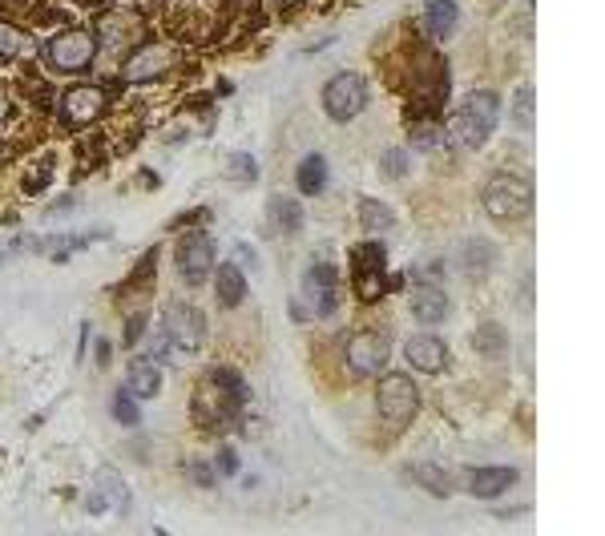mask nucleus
Returning a JSON list of instances; mask_svg holds the SVG:
<instances>
[{
  "instance_id": "nucleus-1",
  "label": "nucleus",
  "mask_w": 605,
  "mask_h": 536,
  "mask_svg": "<svg viewBox=\"0 0 605 536\" xmlns=\"http://www.w3.org/2000/svg\"><path fill=\"white\" fill-rule=\"evenodd\" d=\"M497 117H501V93L497 90L464 93L461 109H456V117H452V126H449L452 145H461V150H480V145L492 138Z\"/></svg>"
},
{
  "instance_id": "nucleus-2",
  "label": "nucleus",
  "mask_w": 605,
  "mask_h": 536,
  "mask_svg": "<svg viewBox=\"0 0 605 536\" xmlns=\"http://www.w3.org/2000/svg\"><path fill=\"white\" fill-rule=\"evenodd\" d=\"M351 279H356V294L363 303L384 299L392 287H399V275H387V250L380 243H360L351 255Z\"/></svg>"
},
{
  "instance_id": "nucleus-3",
  "label": "nucleus",
  "mask_w": 605,
  "mask_h": 536,
  "mask_svg": "<svg viewBox=\"0 0 605 536\" xmlns=\"http://www.w3.org/2000/svg\"><path fill=\"white\" fill-rule=\"evenodd\" d=\"M485 210H489L492 218H501V222H516V218L528 214V206H533V190H528L525 178H513V174H497V178H489V186H485Z\"/></svg>"
},
{
  "instance_id": "nucleus-4",
  "label": "nucleus",
  "mask_w": 605,
  "mask_h": 536,
  "mask_svg": "<svg viewBox=\"0 0 605 536\" xmlns=\"http://www.w3.org/2000/svg\"><path fill=\"white\" fill-rule=\"evenodd\" d=\"M363 105H368V85H363L360 73H335L331 81L323 85V109H327V117L339 121V126H348Z\"/></svg>"
},
{
  "instance_id": "nucleus-5",
  "label": "nucleus",
  "mask_w": 605,
  "mask_h": 536,
  "mask_svg": "<svg viewBox=\"0 0 605 536\" xmlns=\"http://www.w3.org/2000/svg\"><path fill=\"white\" fill-rule=\"evenodd\" d=\"M162 331L178 351H198L207 343V315L190 303H170L162 311Z\"/></svg>"
},
{
  "instance_id": "nucleus-6",
  "label": "nucleus",
  "mask_w": 605,
  "mask_h": 536,
  "mask_svg": "<svg viewBox=\"0 0 605 536\" xmlns=\"http://www.w3.org/2000/svg\"><path fill=\"white\" fill-rule=\"evenodd\" d=\"M375 404H380V416L387 423L404 428L416 416V408H420V392H416V383L408 375H384L380 392H375Z\"/></svg>"
},
{
  "instance_id": "nucleus-7",
  "label": "nucleus",
  "mask_w": 605,
  "mask_h": 536,
  "mask_svg": "<svg viewBox=\"0 0 605 536\" xmlns=\"http://www.w3.org/2000/svg\"><path fill=\"white\" fill-rule=\"evenodd\" d=\"M214 258H219V246H214V238L210 234H202V230H194V234H186L178 243V255H174V263H178V275L186 282H202L214 270Z\"/></svg>"
},
{
  "instance_id": "nucleus-8",
  "label": "nucleus",
  "mask_w": 605,
  "mask_h": 536,
  "mask_svg": "<svg viewBox=\"0 0 605 536\" xmlns=\"http://www.w3.org/2000/svg\"><path fill=\"white\" fill-rule=\"evenodd\" d=\"M299 303L307 306L311 315H331L335 306H339V275H335V263H311Z\"/></svg>"
},
{
  "instance_id": "nucleus-9",
  "label": "nucleus",
  "mask_w": 605,
  "mask_h": 536,
  "mask_svg": "<svg viewBox=\"0 0 605 536\" xmlns=\"http://www.w3.org/2000/svg\"><path fill=\"white\" fill-rule=\"evenodd\" d=\"M392 359V343L380 331H360L348 343V368L356 375H380Z\"/></svg>"
},
{
  "instance_id": "nucleus-10",
  "label": "nucleus",
  "mask_w": 605,
  "mask_h": 536,
  "mask_svg": "<svg viewBox=\"0 0 605 536\" xmlns=\"http://www.w3.org/2000/svg\"><path fill=\"white\" fill-rule=\"evenodd\" d=\"M93 37L90 33H61V37L49 40V61L57 65V69H65V73H81V69H90L93 61Z\"/></svg>"
},
{
  "instance_id": "nucleus-11",
  "label": "nucleus",
  "mask_w": 605,
  "mask_h": 536,
  "mask_svg": "<svg viewBox=\"0 0 605 536\" xmlns=\"http://www.w3.org/2000/svg\"><path fill=\"white\" fill-rule=\"evenodd\" d=\"M170 65H174V49H166V45H150V49L129 57L126 69H121V77H126L129 85H146V81L170 73Z\"/></svg>"
},
{
  "instance_id": "nucleus-12",
  "label": "nucleus",
  "mask_w": 605,
  "mask_h": 536,
  "mask_svg": "<svg viewBox=\"0 0 605 536\" xmlns=\"http://www.w3.org/2000/svg\"><path fill=\"white\" fill-rule=\"evenodd\" d=\"M404 356H408V363H412L416 371H428V375H437V371L449 368V347H444V339H437V335H412L408 343H404Z\"/></svg>"
},
{
  "instance_id": "nucleus-13",
  "label": "nucleus",
  "mask_w": 605,
  "mask_h": 536,
  "mask_svg": "<svg viewBox=\"0 0 605 536\" xmlns=\"http://www.w3.org/2000/svg\"><path fill=\"white\" fill-rule=\"evenodd\" d=\"M102 109H105L102 90H93V85H81V90L65 93L61 117H65V126H90V121H97V117H102Z\"/></svg>"
},
{
  "instance_id": "nucleus-14",
  "label": "nucleus",
  "mask_w": 605,
  "mask_h": 536,
  "mask_svg": "<svg viewBox=\"0 0 605 536\" xmlns=\"http://www.w3.org/2000/svg\"><path fill=\"white\" fill-rule=\"evenodd\" d=\"M408 311H412L420 323L437 327V323L449 319V294L440 291L437 282H432V287H416V291L408 294Z\"/></svg>"
},
{
  "instance_id": "nucleus-15",
  "label": "nucleus",
  "mask_w": 605,
  "mask_h": 536,
  "mask_svg": "<svg viewBox=\"0 0 605 536\" xmlns=\"http://www.w3.org/2000/svg\"><path fill=\"white\" fill-rule=\"evenodd\" d=\"M97 37H102L105 53H121L138 40V21L126 13H109L97 21Z\"/></svg>"
},
{
  "instance_id": "nucleus-16",
  "label": "nucleus",
  "mask_w": 605,
  "mask_h": 536,
  "mask_svg": "<svg viewBox=\"0 0 605 536\" xmlns=\"http://www.w3.org/2000/svg\"><path fill=\"white\" fill-rule=\"evenodd\" d=\"M424 25L437 40H449L452 33L461 28V9H456V0H428Z\"/></svg>"
},
{
  "instance_id": "nucleus-17",
  "label": "nucleus",
  "mask_w": 605,
  "mask_h": 536,
  "mask_svg": "<svg viewBox=\"0 0 605 536\" xmlns=\"http://www.w3.org/2000/svg\"><path fill=\"white\" fill-rule=\"evenodd\" d=\"M513 485H516V468H477L468 488H473V497L492 500V497H501V492H509Z\"/></svg>"
},
{
  "instance_id": "nucleus-18",
  "label": "nucleus",
  "mask_w": 605,
  "mask_h": 536,
  "mask_svg": "<svg viewBox=\"0 0 605 536\" xmlns=\"http://www.w3.org/2000/svg\"><path fill=\"white\" fill-rule=\"evenodd\" d=\"M126 392L138 399H154L158 392H162V375H158V368L150 363V359H133V363H129Z\"/></svg>"
},
{
  "instance_id": "nucleus-19",
  "label": "nucleus",
  "mask_w": 605,
  "mask_h": 536,
  "mask_svg": "<svg viewBox=\"0 0 605 536\" xmlns=\"http://www.w3.org/2000/svg\"><path fill=\"white\" fill-rule=\"evenodd\" d=\"M295 182H299V194H307V198L323 194V186H327V158L323 153H307L295 170Z\"/></svg>"
},
{
  "instance_id": "nucleus-20",
  "label": "nucleus",
  "mask_w": 605,
  "mask_h": 536,
  "mask_svg": "<svg viewBox=\"0 0 605 536\" xmlns=\"http://www.w3.org/2000/svg\"><path fill=\"white\" fill-rule=\"evenodd\" d=\"M214 287H219V303L222 306H238L246 299V275L234 267V263H222Z\"/></svg>"
},
{
  "instance_id": "nucleus-21",
  "label": "nucleus",
  "mask_w": 605,
  "mask_h": 536,
  "mask_svg": "<svg viewBox=\"0 0 605 536\" xmlns=\"http://www.w3.org/2000/svg\"><path fill=\"white\" fill-rule=\"evenodd\" d=\"M477 351L489 359H504L509 351V331H504L501 323H480L477 327Z\"/></svg>"
},
{
  "instance_id": "nucleus-22",
  "label": "nucleus",
  "mask_w": 605,
  "mask_h": 536,
  "mask_svg": "<svg viewBox=\"0 0 605 536\" xmlns=\"http://www.w3.org/2000/svg\"><path fill=\"white\" fill-rule=\"evenodd\" d=\"M360 222H363V230H375V234H380V230L396 226V214H392L380 198H360Z\"/></svg>"
},
{
  "instance_id": "nucleus-23",
  "label": "nucleus",
  "mask_w": 605,
  "mask_h": 536,
  "mask_svg": "<svg viewBox=\"0 0 605 536\" xmlns=\"http://www.w3.org/2000/svg\"><path fill=\"white\" fill-rule=\"evenodd\" d=\"M271 214H275V226L283 230V234H295L299 226H303V210H299L295 198H271Z\"/></svg>"
},
{
  "instance_id": "nucleus-24",
  "label": "nucleus",
  "mask_w": 605,
  "mask_h": 536,
  "mask_svg": "<svg viewBox=\"0 0 605 536\" xmlns=\"http://www.w3.org/2000/svg\"><path fill=\"white\" fill-rule=\"evenodd\" d=\"M33 53V40L13 25H0V57H25Z\"/></svg>"
},
{
  "instance_id": "nucleus-25",
  "label": "nucleus",
  "mask_w": 605,
  "mask_h": 536,
  "mask_svg": "<svg viewBox=\"0 0 605 536\" xmlns=\"http://www.w3.org/2000/svg\"><path fill=\"white\" fill-rule=\"evenodd\" d=\"M408 170H412V158H408V150H384V158H380V174L384 178H408Z\"/></svg>"
},
{
  "instance_id": "nucleus-26",
  "label": "nucleus",
  "mask_w": 605,
  "mask_h": 536,
  "mask_svg": "<svg viewBox=\"0 0 605 536\" xmlns=\"http://www.w3.org/2000/svg\"><path fill=\"white\" fill-rule=\"evenodd\" d=\"M513 126L533 129V85H521L513 97Z\"/></svg>"
},
{
  "instance_id": "nucleus-27",
  "label": "nucleus",
  "mask_w": 605,
  "mask_h": 536,
  "mask_svg": "<svg viewBox=\"0 0 605 536\" xmlns=\"http://www.w3.org/2000/svg\"><path fill=\"white\" fill-rule=\"evenodd\" d=\"M114 420L126 423V428H138V423H142V411L133 408L129 392H117V396H114Z\"/></svg>"
},
{
  "instance_id": "nucleus-28",
  "label": "nucleus",
  "mask_w": 605,
  "mask_h": 536,
  "mask_svg": "<svg viewBox=\"0 0 605 536\" xmlns=\"http://www.w3.org/2000/svg\"><path fill=\"white\" fill-rule=\"evenodd\" d=\"M420 485L424 488H432V492H437V497H449V476H444V468H437V464H424V468H420Z\"/></svg>"
},
{
  "instance_id": "nucleus-29",
  "label": "nucleus",
  "mask_w": 605,
  "mask_h": 536,
  "mask_svg": "<svg viewBox=\"0 0 605 536\" xmlns=\"http://www.w3.org/2000/svg\"><path fill=\"white\" fill-rule=\"evenodd\" d=\"M440 129L437 126H416L412 129V145L416 150H424V153H432V150H440Z\"/></svg>"
},
{
  "instance_id": "nucleus-30",
  "label": "nucleus",
  "mask_w": 605,
  "mask_h": 536,
  "mask_svg": "<svg viewBox=\"0 0 605 536\" xmlns=\"http://www.w3.org/2000/svg\"><path fill=\"white\" fill-rule=\"evenodd\" d=\"M238 174V190H246L251 182H255V162L246 158V153H234L231 158V178Z\"/></svg>"
},
{
  "instance_id": "nucleus-31",
  "label": "nucleus",
  "mask_w": 605,
  "mask_h": 536,
  "mask_svg": "<svg viewBox=\"0 0 605 536\" xmlns=\"http://www.w3.org/2000/svg\"><path fill=\"white\" fill-rule=\"evenodd\" d=\"M219 468H222V476L238 473V456H234V447H222V452H219Z\"/></svg>"
},
{
  "instance_id": "nucleus-32",
  "label": "nucleus",
  "mask_w": 605,
  "mask_h": 536,
  "mask_svg": "<svg viewBox=\"0 0 605 536\" xmlns=\"http://www.w3.org/2000/svg\"><path fill=\"white\" fill-rule=\"evenodd\" d=\"M154 343V359H166L170 356V339L166 335H158V339H150Z\"/></svg>"
},
{
  "instance_id": "nucleus-33",
  "label": "nucleus",
  "mask_w": 605,
  "mask_h": 536,
  "mask_svg": "<svg viewBox=\"0 0 605 536\" xmlns=\"http://www.w3.org/2000/svg\"><path fill=\"white\" fill-rule=\"evenodd\" d=\"M194 480H198V485H214V476H210V468H207V464H198V468H194Z\"/></svg>"
},
{
  "instance_id": "nucleus-34",
  "label": "nucleus",
  "mask_w": 605,
  "mask_h": 536,
  "mask_svg": "<svg viewBox=\"0 0 605 536\" xmlns=\"http://www.w3.org/2000/svg\"><path fill=\"white\" fill-rule=\"evenodd\" d=\"M0 117H9V102H4V93H0Z\"/></svg>"
}]
</instances>
